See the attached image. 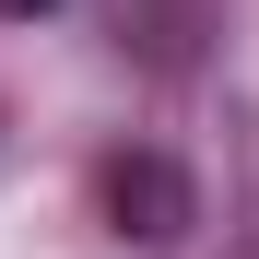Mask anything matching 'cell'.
<instances>
[{"label": "cell", "instance_id": "7a4b0ae2", "mask_svg": "<svg viewBox=\"0 0 259 259\" xmlns=\"http://www.w3.org/2000/svg\"><path fill=\"white\" fill-rule=\"evenodd\" d=\"M35 12H59V0H0V24H35Z\"/></svg>", "mask_w": 259, "mask_h": 259}, {"label": "cell", "instance_id": "6da1fadb", "mask_svg": "<svg viewBox=\"0 0 259 259\" xmlns=\"http://www.w3.org/2000/svg\"><path fill=\"white\" fill-rule=\"evenodd\" d=\"M95 212H106L118 236H142V247H177L200 224V177H189L177 153H153V142H118L95 165Z\"/></svg>", "mask_w": 259, "mask_h": 259}]
</instances>
